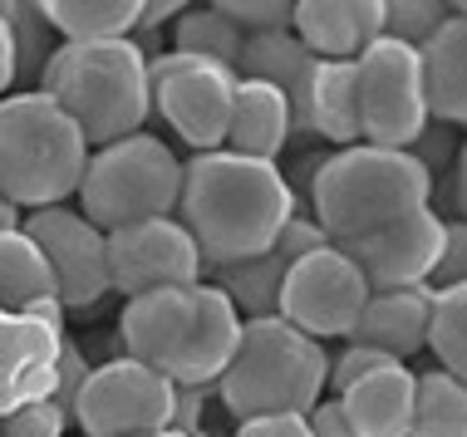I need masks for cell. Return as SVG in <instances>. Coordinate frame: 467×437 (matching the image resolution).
<instances>
[{"instance_id": "cell-15", "label": "cell", "mask_w": 467, "mask_h": 437, "mask_svg": "<svg viewBox=\"0 0 467 437\" xmlns=\"http://www.w3.org/2000/svg\"><path fill=\"white\" fill-rule=\"evenodd\" d=\"M65 330L30 315H0V418L55 398V369Z\"/></svg>"}, {"instance_id": "cell-32", "label": "cell", "mask_w": 467, "mask_h": 437, "mask_svg": "<svg viewBox=\"0 0 467 437\" xmlns=\"http://www.w3.org/2000/svg\"><path fill=\"white\" fill-rule=\"evenodd\" d=\"M69 413L55 403V398H40V403L20 408V413L0 418V437H65Z\"/></svg>"}, {"instance_id": "cell-37", "label": "cell", "mask_w": 467, "mask_h": 437, "mask_svg": "<svg viewBox=\"0 0 467 437\" xmlns=\"http://www.w3.org/2000/svg\"><path fill=\"white\" fill-rule=\"evenodd\" d=\"M168 432H182V437L207 432V389H178V398H172V422H168Z\"/></svg>"}, {"instance_id": "cell-1", "label": "cell", "mask_w": 467, "mask_h": 437, "mask_svg": "<svg viewBox=\"0 0 467 437\" xmlns=\"http://www.w3.org/2000/svg\"><path fill=\"white\" fill-rule=\"evenodd\" d=\"M182 227L197 241V256L207 270L242 266L271 251L281 227L296 217V192L275 162L217 153H197L182 162V192H178Z\"/></svg>"}, {"instance_id": "cell-5", "label": "cell", "mask_w": 467, "mask_h": 437, "mask_svg": "<svg viewBox=\"0 0 467 437\" xmlns=\"http://www.w3.org/2000/svg\"><path fill=\"white\" fill-rule=\"evenodd\" d=\"M325 373H330L325 344L290 330L281 315L242 320V340H236L226 373L217 379V393L236 422L281 418V413L306 418L325 398Z\"/></svg>"}, {"instance_id": "cell-44", "label": "cell", "mask_w": 467, "mask_h": 437, "mask_svg": "<svg viewBox=\"0 0 467 437\" xmlns=\"http://www.w3.org/2000/svg\"><path fill=\"white\" fill-rule=\"evenodd\" d=\"M197 437H217V432H197Z\"/></svg>"}, {"instance_id": "cell-24", "label": "cell", "mask_w": 467, "mask_h": 437, "mask_svg": "<svg viewBox=\"0 0 467 437\" xmlns=\"http://www.w3.org/2000/svg\"><path fill=\"white\" fill-rule=\"evenodd\" d=\"M290 260L275 251L256 256V260H242V266H222V270H207V285H217V290L232 300V310L242 320H266L275 315V300H281V280H285Z\"/></svg>"}, {"instance_id": "cell-27", "label": "cell", "mask_w": 467, "mask_h": 437, "mask_svg": "<svg viewBox=\"0 0 467 437\" xmlns=\"http://www.w3.org/2000/svg\"><path fill=\"white\" fill-rule=\"evenodd\" d=\"M242 45H246V35L236 30L217 5H187L182 15L172 20V49H178V55L212 59V65H222L232 74L242 65Z\"/></svg>"}, {"instance_id": "cell-17", "label": "cell", "mask_w": 467, "mask_h": 437, "mask_svg": "<svg viewBox=\"0 0 467 437\" xmlns=\"http://www.w3.org/2000/svg\"><path fill=\"white\" fill-rule=\"evenodd\" d=\"M433 285H409V290H374L369 305L359 310L349 344L374 349V354L394 359H413L423 349V330H428V310H433Z\"/></svg>"}, {"instance_id": "cell-18", "label": "cell", "mask_w": 467, "mask_h": 437, "mask_svg": "<svg viewBox=\"0 0 467 437\" xmlns=\"http://www.w3.org/2000/svg\"><path fill=\"white\" fill-rule=\"evenodd\" d=\"M419 84L428 123L462 128L467 123V15L458 10L428 45H419Z\"/></svg>"}, {"instance_id": "cell-6", "label": "cell", "mask_w": 467, "mask_h": 437, "mask_svg": "<svg viewBox=\"0 0 467 437\" xmlns=\"http://www.w3.org/2000/svg\"><path fill=\"white\" fill-rule=\"evenodd\" d=\"M89 143L45 89L0 98V197L10 207H65L79 192Z\"/></svg>"}, {"instance_id": "cell-26", "label": "cell", "mask_w": 467, "mask_h": 437, "mask_svg": "<svg viewBox=\"0 0 467 437\" xmlns=\"http://www.w3.org/2000/svg\"><path fill=\"white\" fill-rule=\"evenodd\" d=\"M45 295H55V276H49L40 246L25 231H0V310L20 315Z\"/></svg>"}, {"instance_id": "cell-12", "label": "cell", "mask_w": 467, "mask_h": 437, "mask_svg": "<svg viewBox=\"0 0 467 437\" xmlns=\"http://www.w3.org/2000/svg\"><path fill=\"white\" fill-rule=\"evenodd\" d=\"M202 280H207V266L178 217H153L109 231V290H119L123 300L153 290H192Z\"/></svg>"}, {"instance_id": "cell-39", "label": "cell", "mask_w": 467, "mask_h": 437, "mask_svg": "<svg viewBox=\"0 0 467 437\" xmlns=\"http://www.w3.org/2000/svg\"><path fill=\"white\" fill-rule=\"evenodd\" d=\"M236 437H310V428H306V418H251V422H242L236 428Z\"/></svg>"}, {"instance_id": "cell-16", "label": "cell", "mask_w": 467, "mask_h": 437, "mask_svg": "<svg viewBox=\"0 0 467 437\" xmlns=\"http://www.w3.org/2000/svg\"><path fill=\"white\" fill-rule=\"evenodd\" d=\"M290 35L315 59H355L384 35V0H296Z\"/></svg>"}, {"instance_id": "cell-29", "label": "cell", "mask_w": 467, "mask_h": 437, "mask_svg": "<svg viewBox=\"0 0 467 437\" xmlns=\"http://www.w3.org/2000/svg\"><path fill=\"white\" fill-rule=\"evenodd\" d=\"M0 20H5L10 30V45H16V79H40V69L49 65V55H55V45H49V20L40 5H30V0H5L0 5Z\"/></svg>"}, {"instance_id": "cell-4", "label": "cell", "mask_w": 467, "mask_h": 437, "mask_svg": "<svg viewBox=\"0 0 467 437\" xmlns=\"http://www.w3.org/2000/svg\"><path fill=\"white\" fill-rule=\"evenodd\" d=\"M40 89L74 118L89 147H109L143 133L153 98H148V49L133 40L99 45H55L40 69Z\"/></svg>"}, {"instance_id": "cell-31", "label": "cell", "mask_w": 467, "mask_h": 437, "mask_svg": "<svg viewBox=\"0 0 467 437\" xmlns=\"http://www.w3.org/2000/svg\"><path fill=\"white\" fill-rule=\"evenodd\" d=\"M290 5L296 0H217V10L236 25L242 35H271L290 30Z\"/></svg>"}, {"instance_id": "cell-13", "label": "cell", "mask_w": 467, "mask_h": 437, "mask_svg": "<svg viewBox=\"0 0 467 437\" xmlns=\"http://www.w3.org/2000/svg\"><path fill=\"white\" fill-rule=\"evenodd\" d=\"M20 231L40 246L49 276H55V300L69 310H89L109 295V236L89 227L74 207H45L20 221Z\"/></svg>"}, {"instance_id": "cell-8", "label": "cell", "mask_w": 467, "mask_h": 437, "mask_svg": "<svg viewBox=\"0 0 467 437\" xmlns=\"http://www.w3.org/2000/svg\"><path fill=\"white\" fill-rule=\"evenodd\" d=\"M355 108H359V143L403 153L428 128L419 49L384 40V35L374 45H364L355 55Z\"/></svg>"}, {"instance_id": "cell-10", "label": "cell", "mask_w": 467, "mask_h": 437, "mask_svg": "<svg viewBox=\"0 0 467 437\" xmlns=\"http://www.w3.org/2000/svg\"><path fill=\"white\" fill-rule=\"evenodd\" d=\"M178 383L168 373L138 364V359H109L89 369L84 389L74 393L69 422H79L84 437H148L168 432Z\"/></svg>"}, {"instance_id": "cell-25", "label": "cell", "mask_w": 467, "mask_h": 437, "mask_svg": "<svg viewBox=\"0 0 467 437\" xmlns=\"http://www.w3.org/2000/svg\"><path fill=\"white\" fill-rule=\"evenodd\" d=\"M409 437H467V383L443 369L413 373Z\"/></svg>"}, {"instance_id": "cell-34", "label": "cell", "mask_w": 467, "mask_h": 437, "mask_svg": "<svg viewBox=\"0 0 467 437\" xmlns=\"http://www.w3.org/2000/svg\"><path fill=\"white\" fill-rule=\"evenodd\" d=\"M384 364H394V359L374 354V349L349 344L339 359H330V373H325V389H330V398H339L345 389H355L359 379H369V373H374V369H384Z\"/></svg>"}, {"instance_id": "cell-42", "label": "cell", "mask_w": 467, "mask_h": 437, "mask_svg": "<svg viewBox=\"0 0 467 437\" xmlns=\"http://www.w3.org/2000/svg\"><path fill=\"white\" fill-rule=\"evenodd\" d=\"M20 221H25L20 207H10L5 197H0V231H20Z\"/></svg>"}, {"instance_id": "cell-14", "label": "cell", "mask_w": 467, "mask_h": 437, "mask_svg": "<svg viewBox=\"0 0 467 437\" xmlns=\"http://www.w3.org/2000/svg\"><path fill=\"white\" fill-rule=\"evenodd\" d=\"M448 236V217L438 207L409 211L403 221H389L359 241H335V251L355 260L369 290H409V285H428L438 270V251Z\"/></svg>"}, {"instance_id": "cell-9", "label": "cell", "mask_w": 467, "mask_h": 437, "mask_svg": "<svg viewBox=\"0 0 467 437\" xmlns=\"http://www.w3.org/2000/svg\"><path fill=\"white\" fill-rule=\"evenodd\" d=\"M148 98L187 147L217 153L226 143V123H232L236 74L212 59L162 49V55H148Z\"/></svg>"}, {"instance_id": "cell-11", "label": "cell", "mask_w": 467, "mask_h": 437, "mask_svg": "<svg viewBox=\"0 0 467 437\" xmlns=\"http://www.w3.org/2000/svg\"><path fill=\"white\" fill-rule=\"evenodd\" d=\"M369 285L355 270V260L335 246L300 256L281 280V300H275V315L290 330H300L306 340L325 344V340H349L359 310L369 305Z\"/></svg>"}, {"instance_id": "cell-20", "label": "cell", "mask_w": 467, "mask_h": 437, "mask_svg": "<svg viewBox=\"0 0 467 437\" xmlns=\"http://www.w3.org/2000/svg\"><path fill=\"white\" fill-rule=\"evenodd\" d=\"M339 413H345L355 437H409L413 422V369L409 364H384L355 389L339 393Z\"/></svg>"}, {"instance_id": "cell-45", "label": "cell", "mask_w": 467, "mask_h": 437, "mask_svg": "<svg viewBox=\"0 0 467 437\" xmlns=\"http://www.w3.org/2000/svg\"><path fill=\"white\" fill-rule=\"evenodd\" d=\"M0 315H5V310H0Z\"/></svg>"}, {"instance_id": "cell-2", "label": "cell", "mask_w": 467, "mask_h": 437, "mask_svg": "<svg viewBox=\"0 0 467 437\" xmlns=\"http://www.w3.org/2000/svg\"><path fill=\"white\" fill-rule=\"evenodd\" d=\"M119 340L138 364L168 373L178 389H217L242 340V315L217 285L192 290H153L123 305Z\"/></svg>"}, {"instance_id": "cell-43", "label": "cell", "mask_w": 467, "mask_h": 437, "mask_svg": "<svg viewBox=\"0 0 467 437\" xmlns=\"http://www.w3.org/2000/svg\"><path fill=\"white\" fill-rule=\"evenodd\" d=\"M148 437H182V432H148Z\"/></svg>"}, {"instance_id": "cell-28", "label": "cell", "mask_w": 467, "mask_h": 437, "mask_svg": "<svg viewBox=\"0 0 467 437\" xmlns=\"http://www.w3.org/2000/svg\"><path fill=\"white\" fill-rule=\"evenodd\" d=\"M423 349H433V359L443 373L467 379V285H448V290L433 295Z\"/></svg>"}, {"instance_id": "cell-40", "label": "cell", "mask_w": 467, "mask_h": 437, "mask_svg": "<svg viewBox=\"0 0 467 437\" xmlns=\"http://www.w3.org/2000/svg\"><path fill=\"white\" fill-rule=\"evenodd\" d=\"M182 10H187L182 0H143V10H138V25H133V35H129V40H143V35H153L158 25L178 20Z\"/></svg>"}, {"instance_id": "cell-3", "label": "cell", "mask_w": 467, "mask_h": 437, "mask_svg": "<svg viewBox=\"0 0 467 437\" xmlns=\"http://www.w3.org/2000/svg\"><path fill=\"white\" fill-rule=\"evenodd\" d=\"M306 202V217L325 231L330 246L359 241L389 221H403L409 211H423L433 202V178L409 153L355 143L315 162Z\"/></svg>"}, {"instance_id": "cell-19", "label": "cell", "mask_w": 467, "mask_h": 437, "mask_svg": "<svg viewBox=\"0 0 467 437\" xmlns=\"http://www.w3.org/2000/svg\"><path fill=\"white\" fill-rule=\"evenodd\" d=\"M290 133V104L281 89L256 79H236V98H232V123H226V153L236 158H256V162H275L285 153Z\"/></svg>"}, {"instance_id": "cell-22", "label": "cell", "mask_w": 467, "mask_h": 437, "mask_svg": "<svg viewBox=\"0 0 467 437\" xmlns=\"http://www.w3.org/2000/svg\"><path fill=\"white\" fill-rule=\"evenodd\" d=\"M306 133L330 138L335 147L359 143V108H355V59H320L306 89Z\"/></svg>"}, {"instance_id": "cell-38", "label": "cell", "mask_w": 467, "mask_h": 437, "mask_svg": "<svg viewBox=\"0 0 467 437\" xmlns=\"http://www.w3.org/2000/svg\"><path fill=\"white\" fill-rule=\"evenodd\" d=\"M306 428H310V437H355L345 413H339V398H320L306 413Z\"/></svg>"}, {"instance_id": "cell-41", "label": "cell", "mask_w": 467, "mask_h": 437, "mask_svg": "<svg viewBox=\"0 0 467 437\" xmlns=\"http://www.w3.org/2000/svg\"><path fill=\"white\" fill-rule=\"evenodd\" d=\"M16 45H10V30H5V20H0V98L5 94H16Z\"/></svg>"}, {"instance_id": "cell-23", "label": "cell", "mask_w": 467, "mask_h": 437, "mask_svg": "<svg viewBox=\"0 0 467 437\" xmlns=\"http://www.w3.org/2000/svg\"><path fill=\"white\" fill-rule=\"evenodd\" d=\"M45 20L59 35V45H99L129 40L143 0H45Z\"/></svg>"}, {"instance_id": "cell-21", "label": "cell", "mask_w": 467, "mask_h": 437, "mask_svg": "<svg viewBox=\"0 0 467 437\" xmlns=\"http://www.w3.org/2000/svg\"><path fill=\"white\" fill-rule=\"evenodd\" d=\"M315 65H320V59H315L290 30L246 35L242 65H236V79H256V84L281 89L285 104H290V123H296V133H306V89H310Z\"/></svg>"}, {"instance_id": "cell-30", "label": "cell", "mask_w": 467, "mask_h": 437, "mask_svg": "<svg viewBox=\"0 0 467 437\" xmlns=\"http://www.w3.org/2000/svg\"><path fill=\"white\" fill-rule=\"evenodd\" d=\"M458 10L462 5H443V0H384V40L419 49V45L433 40Z\"/></svg>"}, {"instance_id": "cell-35", "label": "cell", "mask_w": 467, "mask_h": 437, "mask_svg": "<svg viewBox=\"0 0 467 437\" xmlns=\"http://www.w3.org/2000/svg\"><path fill=\"white\" fill-rule=\"evenodd\" d=\"M433 290H448V285H467V227L462 221H448L443 251H438V270H433Z\"/></svg>"}, {"instance_id": "cell-7", "label": "cell", "mask_w": 467, "mask_h": 437, "mask_svg": "<svg viewBox=\"0 0 467 437\" xmlns=\"http://www.w3.org/2000/svg\"><path fill=\"white\" fill-rule=\"evenodd\" d=\"M182 192V162L153 133H133L109 147H94L79 178V217L99 231H123L138 221L172 217Z\"/></svg>"}, {"instance_id": "cell-33", "label": "cell", "mask_w": 467, "mask_h": 437, "mask_svg": "<svg viewBox=\"0 0 467 437\" xmlns=\"http://www.w3.org/2000/svg\"><path fill=\"white\" fill-rule=\"evenodd\" d=\"M403 153H409L428 178H433V192H438V172H443V162H452V153H458V133L443 128V123H428V128L403 147Z\"/></svg>"}, {"instance_id": "cell-36", "label": "cell", "mask_w": 467, "mask_h": 437, "mask_svg": "<svg viewBox=\"0 0 467 437\" xmlns=\"http://www.w3.org/2000/svg\"><path fill=\"white\" fill-rule=\"evenodd\" d=\"M84 379H89V359H84V349L65 334V349H59V369H55V403L65 408H74V393L84 389Z\"/></svg>"}]
</instances>
